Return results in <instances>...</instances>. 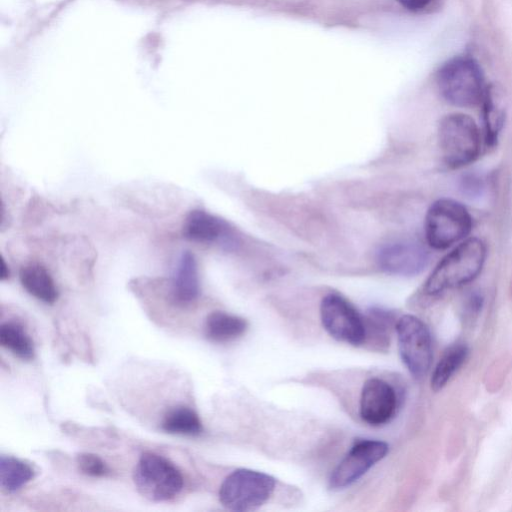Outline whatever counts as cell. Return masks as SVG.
<instances>
[{"label":"cell","instance_id":"9c48e42d","mask_svg":"<svg viewBox=\"0 0 512 512\" xmlns=\"http://www.w3.org/2000/svg\"><path fill=\"white\" fill-rule=\"evenodd\" d=\"M389 446L380 440L357 441L333 470L329 486L342 489L361 478L372 466L388 453Z\"/></svg>","mask_w":512,"mask_h":512},{"label":"cell","instance_id":"2e32d148","mask_svg":"<svg viewBox=\"0 0 512 512\" xmlns=\"http://www.w3.org/2000/svg\"><path fill=\"white\" fill-rule=\"evenodd\" d=\"M466 345L457 344L448 349L436 364L431 376V389L435 392L443 389L468 356Z\"/></svg>","mask_w":512,"mask_h":512},{"label":"cell","instance_id":"8fae6325","mask_svg":"<svg viewBox=\"0 0 512 512\" xmlns=\"http://www.w3.org/2000/svg\"><path fill=\"white\" fill-rule=\"evenodd\" d=\"M397 407L394 388L380 378L365 381L360 396V416L371 426H380L390 421Z\"/></svg>","mask_w":512,"mask_h":512},{"label":"cell","instance_id":"5bb4252c","mask_svg":"<svg viewBox=\"0 0 512 512\" xmlns=\"http://www.w3.org/2000/svg\"><path fill=\"white\" fill-rule=\"evenodd\" d=\"M247 327L248 324L242 317L223 311H214L207 316L204 331L211 341L224 343L241 337Z\"/></svg>","mask_w":512,"mask_h":512},{"label":"cell","instance_id":"52a82bcc","mask_svg":"<svg viewBox=\"0 0 512 512\" xmlns=\"http://www.w3.org/2000/svg\"><path fill=\"white\" fill-rule=\"evenodd\" d=\"M395 329L404 365L415 378H422L430 369L433 358L427 325L420 318L406 314L398 319Z\"/></svg>","mask_w":512,"mask_h":512},{"label":"cell","instance_id":"30bf717a","mask_svg":"<svg viewBox=\"0 0 512 512\" xmlns=\"http://www.w3.org/2000/svg\"><path fill=\"white\" fill-rule=\"evenodd\" d=\"M381 270L397 276H415L429 264V253L414 240H397L384 244L377 252Z\"/></svg>","mask_w":512,"mask_h":512},{"label":"cell","instance_id":"44dd1931","mask_svg":"<svg viewBox=\"0 0 512 512\" xmlns=\"http://www.w3.org/2000/svg\"><path fill=\"white\" fill-rule=\"evenodd\" d=\"M79 470L92 477H102L109 473L106 463L97 455L81 453L76 458Z\"/></svg>","mask_w":512,"mask_h":512},{"label":"cell","instance_id":"6da1fadb","mask_svg":"<svg viewBox=\"0 0 512 512\" xmlns=\"http://www.w3.org/2000/svg\"><path fill=\"white\" fill-rule=\"evenodd\" d=\"M486 256V245L481 239H464L436 265L424 283L423 292L435 296L470 283L481 273Z\"/></svg>","mask_w":512,"mask_h":512},{"label":"cell","instance_id":"603a6c76","mask_svg":"<svg viewBox=\"0 0 512 512\" xmlns=\"http://www.w3.org/2000/svg\"><path fill=\"white\" fill-rule=\"evenodd\" d=\"M403 7L411 11L425 8L432 0H397Z\"/></svg>","mask_w":512,"mask_h":512},{"label":"cell","instance_id":"8992f818","mask_svg":"<svg viewBox=\"0 0 512 512\" xmlns=\"http://www.w3.org/2000/svg\"><path fill=\"white\" fill-rule=\"evenodd\" d=\"M134 482L139 493L152 501L172 499L183 487L181 472L169 460L151 452L140 457Z\"/></svg>","mask_w":512,"mask_h":512},{"label":"cell","instance_id":"3957f363","mask_svg":"<svg viewBox=\"0 0 512 512\" xmlns=\"http://www.w3.org/2000/svg\"><path fill=\"white\" fill-rule=\"evenodd\" d=\"M437 85L442 97L458 107L479 104L486 87L478 62L466 56L447 61L437 73Z\"/></svg>","mask_w":512,"mask_h":512},{"label":"cell","instance_id":"9a60e30c","mask_svg":"<svg viewBox=\"0 0 512 512\" xmlns=\"http://www.w3.org/2000/svg\"><path fill=\"white\" fill-rule=\"evenodd\" d=\"M20 281L28 293L43 302L51 304L58 297L51 275L39 264L24 266L20 270Z\"/></svg>","mask_w":512,"mask_h":512},{"label":"cell","instance_id":"ba28073f","mask_svg":"<svg viewBox=\"0 0 512 512\" xmlns=\"http://www.w3.org/2000/svg\"><path fill=\"white\" fill-rule=\"evenodd\" d=\"M320 318L324 329L334 339L354 346L365 343L364 319L343 296L325 295L320 304Z\"/></svg>","mask_w":512,"mask_h":512},{"label":"cell","instance_id":"ffe728a7","mask_svg":"<svg viewBox=\"0 0 512 512\" xmlns=\"http://www.w3.org/2000/svg\"><path fill=\"white\" fill-rule=\"evenodd\" d=\"M0 343L13 354L23 360L34 356V346L31 338L17 323H4L0 327Z\"/></svg>","mask_w":512,"mask_h":512},{"label":"cell","instance_id":"7a4b0ae2","mask_svg":"<svg viewBox=\"0 0 512 512\" xmlns=\"http://www.w3.org/2000/svg\"><path fill=\"white\" fill-rule=\"evenodd\" d=\"M442 160L450 169L475 162L481 152V135L472 117L463 113L444 116L438 127Z\"/></svg>","mask_w":512,"mask_h":512},{"label":"cell","instance_id":"5b68a950","mask_svg":"<svg viewBox=\"0 0 512 512\" xmlns=\"http://www.w3.org/2000/svg\"><path fill=\"white\" fill-rule=\"evenodd\" d=\"M275 485L276 480L271 475L251 469H237L222 482L219 500L229 510H254L271 497Z\"/></svg>","mask_w":512,"mask_h":512},{"label":"cell","instance_id":"7402d4cb","mask_svg":"<svg viewBox=\"0 0 512 512\" xmlns=\"http://www.w3.org/2000/svg\"><path fill=\"white\" fill-rule=\"evenodd\" d=\"M485 181L476 173H465L459 180L460 192L469 199L481 197L485 192Z\"/></svg>","mask_w":512,"mask_h":512},{"label":"cell","instance_id":"d6986e66","mask_svg":"<svg viewBox=\"0 0 512 512\" xmlns=\"http://www.w3.org/2000/svg\"><path fill=\"white\" fill-rule=\"evenodd\" d=\"M161 428L170 434L196 436L202 432V423L195 411L182 406L165 415Z\"/></svg>","mask_w":512,"mask_h":512},{"label":"cell","instance_id":"cb8c5ba5","mask_svg":"<svg viewBox=\"0 0 512 512\" xmlns=\"http://www.w3.org/2000/svg\"><path fill=\"white\" fill-rule=\"evenodd\" d=\"M0 275H1L0 277L2 280H5L9 277V270H8L4 260H2Z\"/></svg>","mask_w":512,"mask_h":512},{"label":"cell","instance_id":"4fadbf2b","mask_svg":"<svg viewBox=\"0 0 512 512\" xmlns=\"http://www.w3.org/2000/svg\"><path fill=\"white\" fill-rule=\"evenodd\" d=\"M199 294L197 262L192 253L182 254L172 286L174 300L180 304L194 301Z\"/></svg>","mask_w":512,"mask_h":512},{"label":"cell","instance_id":"277c9868","mask_svg":"<svg viewBox=\"0 0 512 512\" xmlns=\"http://www.w3.org/2000/svg\"><path fill=\"white\" fill-rule=\"evenodd\" d=\"M472 226V216L462 203L440 198L430 205L425 216L426 241L433 249L445 250L463 241Z\"/></svg>","mask_w":512,"mask_h":512},{"label":"cell","instance_id":"e0dca14e","mask_svg":"<svg viewBox=\"0 0 512 512\" xmlns=\"http://www.w3.org/2000/svg\"><path fill=\"white\" fill-rule=\"evenodd\" d=\"M491 86L486 87L483 99V123L485 144L494 147L500 135L505 122V111L497 101H495L494 93Z\"/></svg>","mask_w":512,"mask_h":512},{"label":"cell","instance_id":"7c38bea8","mask_svg":"<svg viewBox=\"0 0 512 512\" xmlns=\"http://www.w3.org/2000/svg\"><path fill=\"white\" fill-rule=\"evenodd\" d=\"M186 238L202 243L218 242L227 249L237 245V239L227 222L204 210L191 211L184 224Z\"/></svg>","mask_w":512,"mask_h":512},{"label":"cell","instance_id":"ac0fdd59","mask_svg":"<svg viewBox=\"0 0 512 512\" xmlns=\"http://www.w3.org/2000/svg\"><path fill=\"white\" fill-rule=\"evenodd\" d=\"M34 470L26 462L11 456L0 458V485L7 492H14L29 482Z\"/></svg>","mask_w":512,"mask_h":512}]
</instances>
